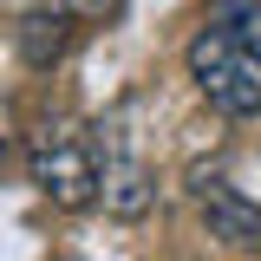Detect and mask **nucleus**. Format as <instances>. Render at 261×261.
I'll list each match as a JSON object with an SVG mask.
<instances>
[{"instance_id":"f257e3e1","label":"nucleus","mask_w":261,"mask_h":261,"mask_svg":"<svg viewBox=\"0 0 261 261\" xmlns=\"http://www.w3.org/2000/svg\"><path fill=\"white\" fill-rule=\"evenodd\" d=\"M190 79H196V92L216 111H228V118H255L261 111V53L242 33H228L222 20L190 39Z\"/></svg>"},{"instance_id":"f03ea898","label":"nucleus","mask_w":261,"mask_h":261,"mask_svg":"<svg viewBox=\"0 0 261 261\" xmlns=\"http://www.w3.org/2000/svg\"><path fill=\"white\" fill-rule=\"evenodd\" d=\"M27 163H33L39 196L59 202V209H85V202L98 196V150L79 137V130H65V124H46V130H39Z\"/></svg>"},{"instance_id":"7ed1b4c3","label":"nucleus","mask_w":261,"mask_h":261,"mask_svg":"<svg viewBox=\"0 0 261 261\" xmlns=\"http://www.w3.org/2000/svg\"><path fill=\"white\" fill-rule=\"evenodd\" d=\"M196 209H202V222H209V235H222V242H235V248H255L261 255V202H248L242 190H228V183H196Z\"/></svg>"},{"instance_id":"20e7f679","label":"nucleus","mask_w":261,"mask_h":261,"mask_svg":"<svg viewBox=\"0 0 261 261\" xmlns=\"http://www.w3.org/2000/svg\"><path fill=\"white\" fill-rule=\"evenodd\" d=\"M98 196H105V209L111 216H144L150 202H157V183H150V163L130 157V150H111V157L98 163Z\"/></svg>"},{"instance_id":"39448f33","label":"nucleus","mask_w":261,"mask_h":261,"mask_svg":"<svg viewBox=\"0 0 261 261\" xmlns=\"http://www.w3.org/2000/svg\"><path fill=\"white\" fill-rule=\"evenodd\" d=\"M20 46H27V59H33V65L65 59V46H72V13H59V7H39V13H27V20H20Z\"/></svg>"},{"instance_id":"423d86ee","label":"nucleus","mask_w":261,"mask_h":261,"mask_svg":"<svg viewBox=\"0 0 261 261\" xmlns=\"http://www.w3.org/2000/svg\"><path fill=\"white\" fill-rule=\"evenodd\" d=\"M222 27L242 33V39L261 53V7H255V0H228V7H222Z\"/></svg>"},{"instance_id":"0eeeda50","label":"nucleus","mask_w":261,"mask_h":261,"mask_svg":"<svg viewBox=\"0 0 261 261\" xmlns=\"http://www.w3.org/2000/svg\"><path fill=\"white\" fill-rule=\"evenodd\" d=\"M46 7H59L72 20H105V13H118V0H46Z\"/></svg>"},{"instance_id":"6e6552de","label":"nucleus","mask_w":261,"mask_h":261,"mask_svg":"<svg viewBox=\"0 0 261 261\" xmlns=\"http://www.w3.org/2000/svg\"><path fill=\"white\" fill-rule=\"evenodd\" d=\"M0 170H7V144H0Z\"/></svg>"}]
</instances>
